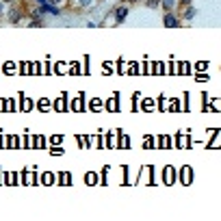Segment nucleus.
<instances>
[{
    "instance_id": "4",
    "label": "nucleus",
    "mask_w": 221,
    "mask_h": 221,
    "mask_svg": "<svg viewBox=\"0 0 221 221\" xmlns=\"http://www.w3.org/2000/svg\"><path fill=\"white\" fill-rule=\"evenodd\" d=\"M195 15V9H186V17H193Z\"/></svg>"
},
{
    "instance_id": "2",
    "label": "nucleus",
    "mask_w": 221,
    "mask_h": 221,
    "mask_svg": "<svg viewBox=\"0 0 221 221\" xmlns=\"http://www.w3.org/2000/svg\"><path fill=\"white\" fill-rule=\"evenodd\" d=\"M165 24H167L169 28H176V26H178V20L174 17V15H167V17H165Z\"/></svg>"
},
{
    "instance_id": "8",
    "label": "nucleus",
    "mask_w": 221,
    "mask_h": 221,
    "mask_svg": "<svg viewBox=\"0 0 221 221\" xmlns=\"http://www.w3.org/2000/svg\"><path fill=\"white\" fill-rule=\"evenodd\" d=\"M182 2H184V4H186V2H191V0H182Z\"/></svg>"
},
{
    "instance_id": "9",
    "label": "nucleus",
    "mask_w": 221,
    "mask_h": 221,
    "mask_svg": "<svg viewBox=\"0 0 221 221\" xmlns=\"http://www.w3.org/2000/svg\"><path fill=\"white\" fill-rule=\"evenodd\" d=\"M37 2H46V0H37Z\"/></svg>"
},
{
    "instance_id": "6",
    "label": "nucleus",
    "mask_w": 221,
    "mask_h": 221,
    "mask_svg": "<svg viewBox=\"0 0 221 221\" xmlns=\"http://www.w3.org/2000/svg\"><path fill=\"white\" fill-rule=\"evenodd\" d=\"M91 2H93V0H80V4H83V7H87V4H91Z\"/></svg>"
},
{
    "instance_id": "5",
    "label": "nucleus",
    "mask_w": 221,
    "mask_h": 221,
    "mask_svg": "<svg viewBox=\"0 0 221 221\" xmlns=\"http://www.w3.org/2000/svg\"><path fill=\"white\" fill-rule=\"evenodd\" d=\"M65 0H50V4H63Z\"/></svg>"
},
{
    "instance_id": "3",
    "label": "nucleus",
    "mask_w": 221,
    "mask_h": 221,
    "mask_svg": "<svg viewBox=\"0 0 221 221\" xmlns=\"http://www.w3.org/2000/svg\"><path fill=\"white\" fill-rule=\"evenodd\" d=\"M163 7H165V9H171V7H174V0H165Z\"/></svg>"
},
{
    "instance_id": "1",
    "label": "nucleus",
    "mask_w": 221,
    "mask_h": 221,
    "mask_svg": "<svg viewBox=\"0 0 221 221\" xmlns=\"http://www.w3.org/2000/svg\"><path fill=\"white\" fill-rule=\"evenodd\" d=\"M126 15H128V9H126V7H119V9H117V22H124Z\"/></svg>"
},
{
    "instance_id": "7",
    "label": "nucleus",
    "mask_w": 221,
    "mask_h": 221,
    "mask_svg": "<svg viewBox=\"0 0 221 221\" xmlns=\"http://www.w3.org/2000/svg\"><path fill=\"white\" fill-rule=\"evenodd\" d=\"M0 13H2V0H0Z\"/></svg>"
}]
</instances>
